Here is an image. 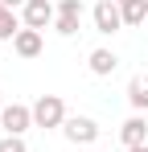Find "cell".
Returning <instances> with one entry per match:
<instances>
[{
    "label": "cell",
    "mask_w": 148,
    "mask_h": 152,
    "mask_svg": "<svg viewBox=\"0 0 148 152\" xmlns=\"http://www.w3.org/2000/svg\"><path fill=\"white\" fill-rule=\"evenodd\" d=\"M70 119L66 115V103H62V95H41V99L33 103V127H62Z\"/></svg>",
    "instance_id": "6da1fadb"
},
{
    "label": "cell",
    "mask_w": 148,
    "mask_h": 152,
    "mask_svg": "<svg viewBox=\"0 0 148 152\" xmlns=\"http://www.w3.org/2000/svg\"><path fill=\"white\" fill-rule=\"evenodd\" d=\"M53 21H58V8H53L49 0H25V8H21V25L25 29H37V33H41V29L53 25Z\"/></svg>",
    "instance_id": "7a4b0ae2"
},
{
    "label": "cell",
    "mask_w": 148,
    "mask_h": 152,
    "mask_svg": "<svg viewBox=\"0 0 148 152\" xmlns=\"http://www.w3.org/2000/svg\"><path fill=\"white\" fill-rule=\"evenodd\" d=\"M0 127H4V136H25V132L33 127V107L8 103V107L0 111Z\"/></svg>",
    "instance_id": "3957f363"
},
{
    "label": "cell",
    "mask_w": 148,
    "mask_h": 152,
    "mask_svg": "<svg viewBox=\"0 0 148 152\" xmlns=\"http://www.w3.org/2000/svg\"><path fill=\"white\" fill-rule=\"evenodd\" d=\"M62 136H66L70 144H95L99 140V124L86 119V115H70V119L62 124Z\"/></svg>",
    "instance_id": "277c9868"
},
{
    "label": "cell",
    "mask_w": 148,
    "mask_h": 152,
    "mask_svg": "<svg viewBox=\"0 0 148 152\" xmlns=\"http://www.w3.org/2000/svg\"><path fill=\"white\" fill-rule=\"evenodd\" d=\"M95 29L107 33V37L123 29V8L115 4V0H99V4H95Z\"/></svg>",
    "instance_id": "5b68a950"
},
{
    "label": "cell",
    "mask_w": 148,
    "mask_h": 152,
    "mask_svg": "<svg viewBox=\"0 0 148 152\" xmlns=\"http://www.w3.org/2000/svg\"><path fill=\"white\" fill-rule=\"evenodd\" d=\"M78 25H82V0H62V4H58V21H53V29H58L62 37H74Z\"/></svg>",
    "instance_id": "8992f818"
},
{
    "label": "cell",
    "mask_w": 148,
    "mask_h": 152,
    "mask_svg": "<svg viewBox=\"0 0 148 152\" xmlns=\"http://www.w3.org/2000/svg\"><path fill=\"white\" fill-rule=\"evenodd\" d=\"M119 140L127 148H136V144H148V119L144 115H127L119 124Z\"/></svg>",
    "instance_id": "52a82bcc"
},
{
    "label": "cell",
    "mask_w": 148,
    "mask_h": 152,
    "mask_svg": "<svg viewBox=\"0 0 148 152\" xmlns=\"http://www.w3.org/2000/svg\"><path fill=\"white\" fill-rule=\"evenodd\" d=\"M12 53H17V58H37V53H41V33H37V29H21V33L12 37Z\"/></svg>",
    "instance_id": "ba28073f"
},
{
    "label": "cell",
    "mask_w": 148,
    "mask_h": 152,
    "mask_svg": "<svg viewBox=\"0 0 148 152\" xmlns=\"http://www.w3.org/2000/svg\"><path fill=\"white\" fill-rule=\"evenodd\" d=\"M86 66H91V74L107 78V74H115V66H119V58H115L111 50H91V58H86Z\"/></svg>",
    "instance_id": "9c48e42d"
},
{
    "label": "cell",
    "mask_w": 148,
    "mask_h": 152,
    "mask_svg": "<svg viewBox=\"0 0 148 152\" xmlns=\"http://www.w3.org/2000/svg\"><path fill=\"white\" fill-rule=\"evenodd\" d=\"M127 103H132V111H136V115L148 111V74H136L132 82H127Z\"/></svg>",
    "instance_id": "30bf717a"
},
{
    "label": "cell",
    "mask_w": 148,
    "mask_h": 152,
    "mask_svg": "<svg viewBox=\"0 0 148 152\" xmlns=\"http://www.w3.org/2000/svg\"><path fill=\"white\" fill-rule=\"evenodd\" d=\"M21 29H25V25H21V17H17L12 8H4V4H0V41H12Z\"/></svg>",
    "instance_id": "8fae6325"
},
{
    "label": "cell",
    "mask_w": 148,
    "mask_h": 152,
    "mask_svg": "<svg viewBox=\"0 0 148 152\" xmlns=\"http://www.w3.org/2000/svg\"><path fill=\"white\" fill-rule=\"evenodd\" d=\"M123 25H148V0L123 4Z\"/></svg>",
    "instance_id": "7c38bea8"
},
{
    "label": "cell",
    "mask_w": 148,
    "mask_h": 152,
    "mask_svg": "<svg viewBox=\"0 0 148 152\" xmlns=\"http://www.w3.org/2000/svg\"><path fill=\"white\" fill-rule=\"evenodd\" d=\"M0 152H29L25 148V136H4L0 140Z\"/></svg>",
    "instance_id": "4fadbf2b"
},
{
    "label": "cell",
    "mask_w": 148,
    "mask_h": 152,
    "mask_svg": "<svg viewBox=\"0 0 148 152\" xmlns=\"http://www.w3.org/2000/svg\"><path fill=\"white\" fill-rule=\"evenodd\" d=\"M0 4H4V8H12V12H17V8H25V0H0Z\"/></svg>",
    "instance_id": "5bb4252c"
},
{
    "label": "cell",
    "mask_w": 148,
    "mask_h": 152,
    "mask_svg": "<svg viewBox=\"0 0 148 152\" xmlns=\"http://www.w3.org/2000/svg\"><path fill=\"white\" fill-rule=\"evenodd\" d=\"M127 152H148V144H136V148H127Z\"/></svg>",
    "instance_id": "9a60e30c"
},
{
    "label": "cell",
    "mask_w": 148,
    "mask_h": 152,
    "mask_svg": "<svg viewBox=\"0 0 148 152\" xmlns=\"http://www.w3.org/2000/svg\"><path fill=\"white\" fill-rule=\"evenodd\" d=\"M4 107H8V103H4V95H0V111H4Z\"/></svg>",
    "instance_id": "2e32d148"
},
{
    "label": "cell",
    "mask_w": 148,
    "mask_h": 152,
    "mask_svg": "<svg viewBox=\"0 0 148 152\" xmlns=\"http://www.w3.org/2000/svg\"><path fill=\"white\" fill-rule=\"evenodd\" d=\"M115 4H119V8H123V4H132V0H115Z\"/></svg>",
    "instance_id": "e0dca14e"
},
{
    "label": "cell",
    "mask_w": 148,
    "mask_h": 152,
    "mask_svg": "<svg viewBox=\"0 0 148 152\" xmlns=\"http://www.w3.org/2000/svg\"><path fill=\"white\" fill-rule=\"evenodd\" d=\"M144 29H148V25H144Z\"/></svg>",
    "instance_id": "ac0fdd59"
}]
</instances>
